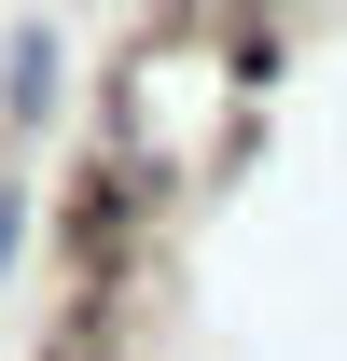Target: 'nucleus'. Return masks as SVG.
<instances>
[{
  "label": "nucleus",
  "mask_w": 347,
  "mask_h": 361,
  "mask_svg": "<svg viewBox=\"0 0 347 361\" xmlns=\"http://www.w3.org/2000/svg\"><path fill=\"white\" fill-rule=\"evenodd\" d=\"M42 111H56V42H42V28H14V42H0V126L28 139Z\"/></svg>",
  "instance_id": "obj_1"
},
{
  "label": "nucleus",
  "mask_w": 347,
  "mask_h": 361,
  "mask_svg": "<svg viewBox=\"0 0 347 361\" xmlns=\"http://www.w3.org/2000/svg\"><path fill=\"white\" fill-rule=\"evenodd\" d=\"M181 14H209V28H292V14H319V0H181Z\"/></svg>",
  "instance_id": "obj_2"
}]
</instances>
